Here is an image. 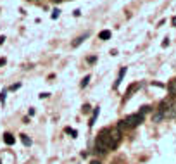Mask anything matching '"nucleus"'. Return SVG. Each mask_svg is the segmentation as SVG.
Segmentation results:
<instances>
[{
  "mask_svg": "<svg viewBox=\"0 0 176 164\" xmlns=\"http://www.w3.org/2000/svg\"><path fill=\"white\" fill-rule=\"evenodd\" d=\"M173 26H176V17H173Z\"/></svg>",
  "mask_w": 176,
  "mask_h": 164,
  "instance_id": "17",
  "label": "nucleus"
},
{
  "mask_svg": "<svg viewBox=\"0 0 176 164\" xmlns=\"http://www.w3.org/2000/svg\"><path fill=\"white\" fill-rule=\"evenodd\" d=\"M88 81H90V76H85V78H83V81H81V86L85 88V86L88 85Z\"/></svg>",
  "mask_w": 176,
  "mask_h": 164,
  "instance_id": "11",
  "label": "nucleus"
},
{
  "mask_svg": "<svg viewBox=\"0 0 176 164\" xmlns=\"http://www.w3.org/2000/svg\"><path fill=\"white\" fill-rule=\"evenodd\" d=\"M4 40H5V38H4V36H0V45H2V43H4Z\"/></svg>",
  "mask_w": 176,
  "mask_h": 164,
  "instance_id": "16",
  "label": "nucleus"
},
{
  "mask_svg": "<svg viewBox=\"0 0 176 164\" xmlns=\"http://www.w3.org/2000/svg\"><path fill=\"white\" fill-rule=\"evenodd\" d=\"M162 118H164V114H162V112H157V114H154V118H152V121H154V123H159V121H161Z\"/></svg>",
  "mask_w": 176,
  "mask_h": 164,
  "instance_id": "9",
  "label": "nucleus"
},
{
  "mask_svg": "<svg viewBox=\"0 0 176 164\" xmlns=\"http://www.w3.org/2000/svg\"><path fill=\"white\" fill-rule=\"evenodd\" d=\"M88 36H90V33H85V35H81V36H78L76 40L73 41V47H78V45H81V43H83V41L87 40Z\"/></svg>",
  "mask_w": 176,
  "mask_h": 164,
  "instance_id": "3",
  "label": "nucleus"
},
{
  "mask_svg": "<svg viewBox=\"0 0 176 164\" xmlns=\"http://www.w3.org/2000/svg\"><path fill=\"white\" fill-rule=\"evenodd\" d=\"M83 112H90V105H87V104L83 105Z\"/></svg>",
  "mask_w": 176,
  "mask_h": 164,
  "instance_id": "15",
  "label": "nucleus"
},
{
  "mask_svg": "<svg viewBox=\"0 0 176 164\" xmlns=\"http://www.w3.org/2000/svg\"><path fill=\"white\" fill-rule=\"evenodd\" d=\"M52 2H54V4H59V2H62V0H52Z\"/></svg>",
  "mask_w": 176,
  "mask_h": 164,
  "instance_id": "19",
  "label": "nucleus"
},
{
  "mask_svg": "<svg viewBox=\"0 0 176 164\" xmlns=\"http://www.w3.org/2000/svg\"><path fill=\"white\" fill-rule=\"evenodd\" d=\"M4 142H5L7 145H14V144H16V138H14L10 133H5V135H4Z\"/></svg>",
  "mask_w": 176,
  "mask_h": 164,
  "instance_id": "4",
  "label": "nucleus"
},
{
  "mask_svg": "<svg viewBox=\"0 0 176 164\" xmlns=\"http://www.w3.org/2000/svg\"><path fill=\"white\" fill-rule=\"evenodd\" d=\"M21 142L26 145V147H29L31 145V138H28V135H21Z\"/></svg>",
  "mask_w": 176,
  "mask_h": 164,
  "instance_id": "7",
  "label": "nucleus"
},
{
  "mask_svg": "<svg viewBox=\"0 0 176 164\" xmlns=\"http://www.w3.org/2000/svg\"><path fill=\"white\" fill-rule=\"evenodd\" d=\"M59 14H60V10H54V12H52V19H57V17H59Z\"/></svg>",
  "mask_w": 176,
  "mask_h": 164,
  "instance_id": "12",
  "label": "nucleus"
},
{
  "mask_svg": "<svg viewBox=\"0 0 176 164\" xmlns=\"http://www.w3.org/2000/svg\"><path fill=\"white\" fill-rule=\"evenodd\" d=\"M98 38H100V40H109V38H111V31H109V30L100 31V35H98Z\"/></svg>",
  "mask_w": 176,
  "mask_h": 164,
  "instance_id": "6",
  "label": "nucleus"
},
{
  "mask_svg": "<svg viewBox=\"0 0 176 164\" xmlns=\"http://www.w3.org/2000/svg\"><path fill=\"white\" fill-rule=\"evenodd\" d=\"M97 116H98V107L93 111V114H92V119H90V126H93L95 124V119H97Z\"/></svg>",
  "mask_w": 176,
  "mask_h": 164,
  "instance_id": "8",
  "label": "nucleus"
},
{
  "mask_svg": "<svg viewBox=\"0 0 176 164\" xmlns=\"http://www.w3.org/2000/svg\"><path fill=\"white\" fill-rule=\"evenodd\" d=\"M167 90H169V93H171V95H176V80L169 81V85H167Z\"/></svg>",
  "mask_w": 176,
  "mask_h": 164,
  "instance_id": "5",
  "label": "nucleus"
},
{
  "mask_svg": "<svg viewBox=\"0 0 176 164\" xmlns=\"http://www.w3.org/2000/svg\"><path fill=\"white\" fill-rule=\"evenodd\" d=\"M137 88H138V85H133V86H129V90H128L126 97H129V95H131V93L135 92V90H137Z\"/></svg>",
  "mask_w": 176,
  "mask_h": 164,
  "instance_id": "10",
  "label": "nucleus"
},
{
  "mask_svg": "<svg viewBox=\"0 0 176 164\" xmlns=\"http://www.w3.org/2000/svg\"><path fill=\"white\" fill-rule=\"evenodd\" d=\"M19 86H21V83H16V85H12V86H10V90H17Z\"/></svg>",
  "mask_w": 176,
  "mask_h": 164,
  "instance_id": "14",
  "label": "nucleus"
},
{
  "mask_svg": "<svg viewBox=\"0 0 176 164\" xmlns=\"http://www.w3.org/2000/svg\"><path fill=\"white\" fill-rule=\"evenodd\" d=\"M124 74H126V67H121V71H119V74H117V80H116V83H114V88H117V86H119V83L123 81Z\"/></svg>",
  "mask_w": 176,
  "mask_h": 164,
  "instance_id": "2",
  "label": "nucleus"
},
{
  "mask_svg": "<svg viewBox=\"0 0 176 164\" xmlns=\"http://www.w3.org/2000/svg\"><path fill=\"white\" fill-rule=\"evenodd\" d=\"M95 150H97V152H100V154H105L109 149H107V145L104 144L100 138H97V140H95Z\"/></svg>",
  "mask_w": 176,
  "mask_h": 164,
  "instance_id": "1",
  "label": "nucleus"
},
{
  "mask_svg": "<svg viewBox=\"0 0 176 164\" xmlns=\"http://www.w3.org/2000/svg\"><path fill=\"white\" fill-rule=\"evenodd\" d=\"M92 164H100V161H92Z\"/></svg>",
  "mask_w": 176,
  "mask_h": 164,
  "instance_id": "18",
  "label": "nucleus"
},
{
  "mask_svg": "<svg viewBox=\"0 0 176 164\" xmlns=\"http://www.w3.org/2000/svg\"><path fill=\"white\" fill-rule=\"evenodd\" d=\"M95 61H97V57H95V55H92V57H88V62H90V64H93Z\"/></svg>",
  "mask_w": 176,
  "mask_h": 164,
  "instance_id": "13",
  "label": "nucleus"
}]
</instances>
